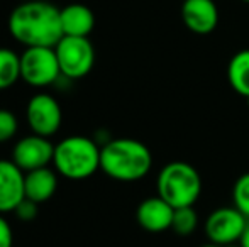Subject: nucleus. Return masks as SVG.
Wrapping results in <instances>:
<instances>
[{"label": "nucleus", "instance_id": "obj_1", "mask_svg": "<svg viewBox=\"0 0 249 247\" xmlns=\"http://www.w3.org/2000/svg\"><path fill=\"white\" fill-rule=\"evenodd\" d=\"M44 0H24L9 16V33L26 48H54L63 37L61 14Z\"/></svg>", "mask_w": 249, "mask_h": 247}, {"label": "nucleus", "instance_id": "obj_2", "mask_svg": "<svg viewBox=\"0 0 249 247\" xmlns=\"http://www.w3.org/2000/svg\"><path fill=\"white\" fill-rule=\"evenodd\" d=\"M151 168L153 154L138 139H110L100 149V169L115 181H138L148 175Z\"/></svg>", "mask_w": 249, "mask_h": 247}, {"label": "nucleus", "instance_id": "obj_3", "mask_svg": "<svg viewBox=\"0 0 249 247\" xmlns=\"http://www.w3.org/2000/svg\"><path fill=\"white\" fill-rule=\"evenodd\" d=\"M100 149L87 135H70L54 144L53 168L66 180H87L100 169Z\"/></svg>", "mask_w": 249, "mask_h": 247}, {"label": "nucleus", "instance_id": "obj_4", "mask_svg": "<svg viewBox=\"0 0 249 247\" xmlns=\"http://www.w3.org/2000/svg\"><path fill=\"white\" fill-rule=\"evenodd\" d=\"M156 188L158 195L173 208L194 207L202 193V178L192 165L173 161L161 168Z\"/></svg>", "mask_w": 249, "mask_h": 247}, {"label": "nucleus", "instance_id": "obj_5", "mask_svg": "<svg viewBox=\"0 0 249 247\" xmlns=\"http://www.w3.org/2000/svg\"><path fill=\"white\" fill-rule=\"evenodd\" d=\"M61 78L54 48H26L20 54V80L33 88H46Z\"/></svg>", "mask_w": 249, "mask_h": 247}, {"label": "nucleus", "instance_id": "obj_6", "mask_svg": "<svg viewBox=\"0 0 249 247\" xmlns=\"http://www.w3.org/2000/svg\"><path fill=\"white\" fill-rule=\"evenodd\" d=\"M63 78H85L95 65V48L89 37L63 36L54 46Z\"/></svg>", "mask_w": 249, "mask_h": 247}, {"label": "nucleus", "instance_id": "obj_7", "mask_svg": "<svg viewBox=\"0 0 249 247\" xmlns=\"http://www.w3.org/2000/svg\"><path fill=\"white\" fill-rule=\"evenodd\" d=\"M26 120L33 134L53 137L63 124L61 105L51 93H34L26 105Z\"/></svg>", "mask_w": 249, "mask_h": 247}, {"label": "nucleus", "instance_id": "obj_8", "mask_svg": "<svg viewBox=\"0 0 249 247\" xmlns=\"http://www.w3.org/2000/svg\"><path fill=\"white\" fill-rule=\"evenodd\" d=\"M249 218L236 207H222L213 210L205 222V234L210 242L219 246H231L239 242L248 227Z\"/></svg>", "mask_w": 249, "mask_h": 247}, {"label": "nucleus", "instance_id": "obj_9", "mask_svg": "<svg viewBox=\"0 0 249 247\" xmlns=\"http://www.w3.org/2000/svg\"><path fill=\"white\" fill-rule=\"evenodd\" d=\"M53 156H54V144L50 141V137L37 134L20 137L12 149V161L24 173L53 165Z\"/></svg>", "mask_w": 249, "mask_h": 247}, {"label": "nucleus", "instance_id": "obj_10", "mask_svg": "<svg viewBox=\"0 0 249 247\" xmlns=\"http://www.w3.org/2000/svg\"><path fill=\"white\" fill-rule=\"evenodd\" d=\"M26 173L12 161L0 159V214H14L17 205L26 198Z\"/></svg>", "mask_w": 249, "mask_h": 247}, {"label": "nucleus", "instance_id": "obj_11", "mask_svg": "<svg viewBox=\"0 0 249 247\" xmlns=\"http://www.w3.org/2000/svg\"><path fill=\"white\" fill-rule=\"evenodd\" d=\"M180 14L187 29L200 36L210 34L219 24V9L213 0H183Z\"/></svg>", "mask_w": 249, "mask_h": 247}, {"label": "nucleus", "instance_id": "obj_12", "mask_svg": "<svg viewBox=\"0 0 249 247\" xmlns=\"http://www.w3.org/2000/svg\"><path fill=\"white\" fill-rule=\"evenodd\" d=\"M173 214L175 208L160 195H156V197L146 198L139 203L138 210H136V220L144 231L158 234V232L171 229Z\"/></svg>", "mask_w": 249, "mask_h": 247}, {"label": "nucleus", "instance_id": "obj_13", "mask_svg": "<svg viewBox=\"0 0 249 247\" xmlns=\"http://www.w3.org/2000/svg\"><path fill=\"white\" fill-rule=\"evenodd\" d=\"M63 36L89 37L95 27V16L92 9L83 3H70L59 10Z\"/></svg>", "mask_w": 249, "mask_h": 247}, {"label": "nucleus", "instance_id": "obj_14", "mask_svg": "<svg viewBox=\"0 0 249 247\" xmlns=\"http://www.w3.org/2000/svg\"><path fill=\"white\" fill-rule=\"evenodd\" d=\"M24 190H26V198L36 203H44L51 200L58 190V173L50 166L27 171L24 178Z\"/></svg>", "mask_w": 249, "mask_h": 247}, {"label": "nucleus", "instance_id": "obj_15", "mask_svg": "<svg viewBox=\"0 0 249 247\" xmlns=\"http://www.w3.org/2000/svg\"><path fill=\"white\" fill-rule=\"evenodd\" d=\"M227 80L234 92L249 97V49L237 51L227 65Z\"/></svg>", "mask_w": 249, "mask_h": 247}, {"label": "nucleus", "instance_id": "obj_16", "mask_svg": "<svg viewBox=\"0 0 249 247\" xmlns=\"http://www.w3.org/2000/svg\"><path fill=\"white\" fill-rule=\"evenodd\" d=\"M20 80V54L0 48V92L9 90Z\"/></svg>", "mask_w": 249, "mask_h": 247}, {"label": "nucleus", "instance_id": "obj_17", "mask_svg": "<svg viewBox=\"0 0 249 247\" xmlns=\"http://www.w3.org/2000/svg\"><path fill=\"white\" fill-rule=\"evenodd\" d=\"M198 225V215L194 207H180L175 208L173 214V224H171V231L180 237H188L194 234L195 229Z\"/></svg>", "mask_w": 249, "mask_h": 247}, {"label": "nucleus", "instance_id": "obj_18", "mask_svg": "<svg viewBox=\"0 0 249 247\" xmlns=\"http://www.w3.org/2000/svg\"><path fill=\"white\" fill-rule=\"evenodd\" d=\"M234 207L249 218V173L239 176L232 188Z\"/></svg>", "mask_w": 249, "mask_h": 247}, {"label": "nucleus", "instance_id": "obj_19", "mask_svg": "<svg viewBox=\"0 0 249 247\" xmlns=\"http://www.w3.org/2000/svg\"><path fill=\"white\" fill-rule=\"evenodd\" d=\"M19 131V120L9 109H0V144L12 141Z\"/></svg>", "mask_w": 249, "mask_h": 247}, {"label": "nucleus", "instance_id": "obj_20", "mask_svg": "<svg viewBox=\"0 0 249 247\" xmlns=\"http://www.w3.org/2000/svg\"><path fill=\"white\" fill-rule=\"evenodd\" d=\"M14 214H16V217L19 218L20 222H33V220H36V217L39 215V203L29 200V198H24V200L17 205Z\"/></svg>", "mask_w": 249, "mask_h": 247}, {"label": "nucleus", "instance_id": "obj_21", "mask_svg": "<svg viewBox=\"0 0 249 247\" xmlns=\"http://www.w3.org/2000/svg\"><path fill=\"white\" fill-rule=\"evenodd\" d=\"M14 246V232L7 218L0 214V247H12Z\"/></svg>", "mask_w": 249, "mask_h": 247}, {"label": "nucleus", "instance_id": "obj_22", "mask_svg": "<svg viewBox=\"0 0 249 247\" xmlns=\"http://www.w3.org/2000/svg\"><path fill=\"white\" fill-rule=\"evenodd\" d=\"M239 246L241 247H249V222H248L246 231H244V234L241 235V239H239Z\"/></svg>", "mask_w": 249, "mask_h": 247}, {"label": "nucleus", "instance_id": "obj_23", "mask_svg": "<svg viewBox=\"0 0 249 247\" xmlns=\"http://www.w3.org/2000/svg\"><path fill=\"white\" fill-rule=\"evenodd\" d=\"M200 247H229V246H219V244H213V242H209V244L200 246Z\"/></svg>", "mask_w": 249, "mask_h": 247}, {"label": "nucleus", "instance_id": "obj_24", "mask_svg": "<svg viewBox=\"0 0 249 247\" xmlns=\"http://www.w3.org/2000/svg\"><path fill=\"white\" fill-rule=\"evenodd\" d=\"M246 102H248V109H249V97H246Z\"/></svg>", "mask_w": 249, "mask_h": 247}, {"label": "nucleus", "instance_id": "obj_25", "mask_svg": "<svg viewBox=\"0 0 249 247\" xmlns=\"http://www.w3.org/2000/svg\"><path fill=\"white\" fill-rule=\"evenodd\" d=\"M241 2H244V3H249V0H241Z\"/></svg>", "mask_w": 249, "mask_h": 247}, {"label": "nucleus", "instance_id": "obj_26", "mask_svg": "<svg viewBox=\"0 0 249 247\" xmlns=\"http://www.w3.org/2000/svg\"><path fill=\"white\" fill-rule=\"evenodd\" d=\"M22 2H24V0H22Z\"/></svg>", "mask_w": 249, "mask_h": 247}]
</instances>
